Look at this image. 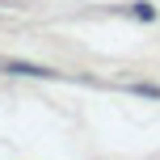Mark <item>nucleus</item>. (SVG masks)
Listing matches in <instances>:
<instances>
[{
  "mask_svg": "<svg viewBox=\"0 0 160 160\" xmlns=\"http://www.w3.org/2000/svg\"><path fill=\"white\" fill-rule=\"evenodd\" d=\"M131 13H135L139 21H152V17H156V8H152V4H135V8H131Z\"/></svg>",
  "mask_w": 160,
  "mask_h": 160,
  "instance_id": "3",
  "label": "nucleus"
},
{
  "mask_svg": "<svg viewBox=\"0 0 160 160\" xmlns=\"http://www.w3.org/2000/svg\"><path fill=\"white\" fill-rule=\"evenodd\" d=\"M0 72H8V76H55L51 68H38V63H21V59H4V63H0Z\"/></svg>",
  "mask_w": 160,
  "mask_h": 160,
  "instance_id": "1",
  "label": "nucleus"
},
{
  "mask_svg": "<svg viewBox=\"0 0 160 160\" xmlns=\"http://www.w3.org/2000/svg\"><path fill=\"white\" fill-rule=\"evenodd\" d=\"M131 93H139V97H156V101H160V84H131Z\"/></svg>",
  "mask_w": 160,
  "mask_h": 160,
  "instance_id": "2",
  "label": "nucleus"
}]
</instances>
